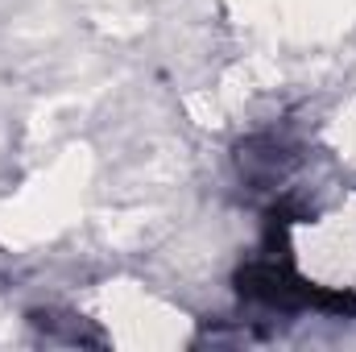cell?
Returning <instances> with one entry per match:
<instances>
[{"mask_svg": "<svg viewBox=\"0 0 356 352\" xmlns=\"http://www.w3.org/2000/svg\"><path fill=\"white\" fill-rule=\"evenodd\" d=\"M290 265L307 290L327 298H356V203H332L290 224Z\"/></svg>", "mask_w": 356, "mask_h": 352, "instance_id": "1", "label": "cell"}]
</instances>
